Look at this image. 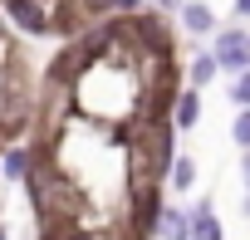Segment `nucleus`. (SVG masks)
I'll use <instances>...</instances> for the list:
<instances>
[{
  "mask_svg": "<svg viewBox=\"0 0 250 240\" xmlns=\"http://www.w3.org/2000/svg\"><path fill=\"white\" fill-rule=\"evenodd\" d=\"M162 5H172V10H177V0H162Z\"/></svg>",
  "mask_w": 250,
  "mask_h": 240,
  "instance_id": "dca6fc26",
  "label": "nucleus"
},
{
  "mask_svg": "<svg viewBox=\"0 0 250 240\" xmlns=\"http://www.w3.org/2000/svg\"><path fill=\"white\" fill-rule=\"evenodd\" d=\"M10 64H15V40L5 35V25H0V74H5Z\"/></svg>",
  "mask_w": 250,
  "mask_h": 240,
  "instance_id": "f8f14e48",
  "label": "nucleus"
},
{
  "mask_svg": "<svg viewBox=\"0 0 250 240\" xmlns=\"http://www.w3.org/2000/svg\"><path fill=\"white\" fill-rule=\"evenodd\" d=\"M40 167V157L30 147H5V157H0V172H5V181H30V172Z\"/></svg>",
  "mask_w": 250,
  "mask_h": 240,
  "instance_id": "0eeeda50",
  "label": "nucleus"
},
{
  "mask_svg": "<svg viewBox=\"0 0 250 240\" xmlns=\"http://www.w3.org/2000/svg\"><path fill=\"white\" fill-rule=\"evenodd\" d=\"M157 240H191V211H182L177 201H167V211L157 220Z\"/></svg>",
  "mask_w": 250,
  "mask_h": 240,
  "instance_id": "39448f33",
  "label": "nucleus"
},
{
  "mask_svg": "<svg viewBox=\"0 0 250 240\" xmlns=\"http://www.w3.org/2000/svg\"><path fill=\"white\" fill-rule=\"evenodd\" d=\"M0 240H5V225H0Z\"/></svg>",
  "mask_w": 250,
  "mask_h": 240,
  "instance_id": "a211bd4d",
  "label": "nucleus"
},
{
  "mask_svg": "<svg viewBox=\"0 0 250 240\" xmlns=\"http://www.w3.org/2000/svg\"><path fill=\"white\" fill-rule=\"evenodd\" d=\"M177 20H182V30H187L191 40L216 35V10L206 5V0H182V5H177Z\"/></svg>",
  "mask_w": 250,
  "mask_h": 240,
  "instance_id": "7ed1b4c3",
  "label": "nucleus"
},
{
  "mask_svg": "<svg viewBox=\"0 0 250 240\" xmlns=\"http://www.w3.org/2000/svg\"><path fill=\"white\" fill-rule=\"evenodd\" d=\"M211 54H216L221 74H245V69H250V30H240V25H226V30L216 35Z\"/></svg>",
  "mask_w": 250,
  "mask_h": 240,
  "instance_id": "f257e3e1",
  "label": "nucleus"
},
{
  "mask_svg": "<svg viewBox=\"0 0 250 240\" xmlns=\"http://www.w3.org/2000/svg\"><path fill=\"white\" fill-rule=\"evenodd\" d=\"M240 181H245V196H250V152H240Z\"/></svg>",
  "mask_w": 250,
  "mask_h": 240,
  "instance_id": "4468645a",
  "label": "nucleus"
},
{
  "mask_svg": "<svg viewBox=\"0 0 250 240\" xmlns=\"http://www.w3.org/2000/svg\"><path fill=\"white\" fill-rule=\"evenodd\" d=\"M191 186H196V157L177 152V162H172V172H167V191H172V196H187Z\"/></svg>",
  "mask_w": 250,
  "mask_h": 240,
  "instance_id": "6e6552de",
  "label": "nucleus"
},
{
  "mask_svg": "<svg viewBox=\"0 0 250 240\" xmlns=\"http://www.w3.org/2000/svg\"><path fill=\"white\" fill-rule=\"evenodd\" d=\"M235 15H240V20H250V0H235Z\"/></svg>",
  "mask_w": 250,
  "mask_h": 240,
  "instance_id": "2eb2a0df",
  "label": "nucleus"
},
{
  "mask_svg": "<svg viewBox=\"0 0 250 240\" xmlns=\"http://www.w3.org/2000/svg\"><path fill=\"white\" fill-rule=\"evenodd\" d=\"M216 74H221L216 54H211V49H201V54H191V64H187V88H206Z\"/></svg>",
  "mask_w": 250,
  "mask_h": 240,
  "instance_id": "1a4fd4ad",
  "label": "nucleus"
},
{
  "mask_svg": "<svg viewBox=\"0 0 250 240\" xmlns=\"http://www.w3.org/2000/svg\"><path fill=\"white\" fill-rule=\"evenodd\" d=\"M230 103H235V108H250V69L230 79Z\"/></svg>",
  "mask_w": 250,
  "mask_h": 240,
  "instance_id": "9b49d317",
  "label": "nucleus"
},
{
  "mask_svg": "<svg viewBox=\"0 0 250 240\" xmlns=\"http://www.w3.org/2000/svg\"><path fill=\"white\" fill-rule=\"evenodd\" d=\"M230 142H235L240 152H250V108H240V113L230 118Z\"/></svg>",
  "mask_w": 250,
  "mask_h": 240,
  "instance_id": "9d476101",
  "label": "nucleus"
},
{
  "mask_svg": "<svg viewBox=\"0 0 250 240\" xmlns=\"http://www.w3.org/2000/svg\"><path fill=\"white\" fill-rule=\"evenodd\" d=\"M191 240H226V225L211 211V201H196L191 206Z\"/></svg>",
  "mask_w": 250,
  "mask_h": 240,
  "instance_id": "423d86ee",
  "label": "nucleus"
},
{
  "mask_svg": "<svg viewBox=\"0 0 250 240\" xmlns=\"http://www.w3.org/2000/svg\"><path fill=\"white\" fill-rule=\"evenodd\" d=\"M138 5H143V0H113V10H118V15H138Z\"/></svg>",
  "mask_w": 250,
  "mask_h": 240,
  "instance_id": "ddd939ff",
  "label": "nucleus"
},
{
  "mask_svg": "<svg viewBox=\"0 0 250 240\" xmlns=\"http://www.w3.org/2000/svg\"><path fill=\"white\" fill-rule=\"evenodd\" d=\"M201 123V88H182L177 103H172V128L177 133H191Z\"/></svg>",
  "mask_w": 250,
  "mask_h": 240,
  "instance_id": "20e7f679",
  "label": "nucleus"
},
{
  "mask_svg": "<svg viewBox=\"0 0 250 240\" xmlns=\"http://www.w3.org/2000/svg\"><path fill=\"white\" fill-rule=\"evenodd\" d=\"M5 20L20 25L25 35H49L54 30V10L40 5V0H5Z\"/></svg>",
  "mask_w": 250,
  "mask_h": 240,
  "instance_id": "f03ea898",
  "label": "nucleus"
},
{
  "mask_svg": "<svg viewBox=\"0 0 250 240\" xmlns=\"http://www.w3.org/2000/svg\"><path fill=\"white\" fill-rule=\"evenodd\" d=\"M245 216H250V196H245Z\"/></svg>",
  "mask_w": 250,
  "mask_h": 240,
  "instance_id": "f3484780",
  "label": "nucleus"
}]
</instances>
